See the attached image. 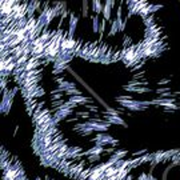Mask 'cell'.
Instances as JSON below:
<instances>
[{
  "label": "cell",
  "instance_id": "obj_12",
  "mask_svg": "<svg viewBox=\"0 0 180 180\" xmlns=\"http://www.w3.org/2000/svg\"><path fill=\"white\" fill-rule=\"evenodd\" d=\"M100 19H99V15H92V32L97 34L100 31Z\"/></svg>",
  "mask_w": 180,
  "mask_h": 180
},
{
  "label": "cell",
  "instance_id": "obj_28",
  "mask_svg": "<svg viewBox=\"0 0 180 180\" xmlns=\"http://www.w3.org/2000/svg\"><path fill=\"white\" fill-rule=\"evenodd\" d=\"M145 172H143V174H140V176H139V178H138V180H144L145 179Z\"/></svg>",
  "mask_w": 180,
  "mask_h": 180
},
{
  "label": "cell",
  "instance_id": "obj_21",
  "mask_svg": "<svg viewBox=\"0 0 180 180\" xmlns=\"http://www.w3.org/2000/svg\"><path fill=\"white\" fill-rule=\"evenodd\" d=\"M132 99V96H130V95H123V96H117L115 100L117 101V103H122V101H124V100H131Z\"/></svg>",
  "mask_w": 180,
  "mask_h": 180
},
{
  "label": "cell",
  "instance_id": "obj_22",
  "mask_svg": "<svg viewBox=\"0 0 180 180\" xmlns=\"http://www.w3.org/2000/svg\"><path fill=\"white\" fill-rule=\"evenodd\" d=\"M44 95H46V92H44V90H43V88H39V90L35 92V95H34V99L42 97V96H44Z\"/></svg>",
  "mask_w": 180,
  "mask_h": 180
},
{
  "label": "cell",
  "instance_id": "obj_15",
  "mask_svg": "<svg viewBox=\"0 0 180 180\" xmlns=\"http://www.w3.org/2000/svg\"><path fill=\"white\" fill-rule=\"evenodd\" d=\"M153 156H155V153H145V155H143L141 156V164L143 163H152Z\"/></svg>",
  "mask_w": 180,
  "mask_h": 180
},
{
  "label": "cell",
  "instance_id": "obj_13",
  "mask_svg": "<svg viewBox=\"0 0 180 180\" xmlns=\"http://www.w3.org/2000/svg\"><path fill=\"white\" fill-rule=\"evenodd\" d=\"M117 32H119V23H117V20H111V31H109L108 36H113L116 35Z\"/></svg>",
  "mask_w": 180,
  "mask_h": 180
},
{
  "label": "cell",
  "instance_id": "obj_9",
  "mask_svg": "<svg viewBox=\"0 0 180 180\" xmlns=\"http://www.w3.org/2000/svg\"><path fill=\"white\" fill-rule=\"evenodd\" d=\"M104 147H100V145H94L91 147L90 149H87V151L83 152V156H92V155H101L103 152H104Z\"/></svg>",
  "mask_w": 180,
  "mask_h": 180
},
{
  "label": "cell",
  "instance_id": "obj_16",
  "mask_svg": "<svg viewBox=\"0 0 180 180\" xmlns=\"http://www.w3.org/2000/svg\"><path fill=\"white\" fill-rule=\"evenodd\" d=\"M105 28H107V20L103 19V20H101V23H100V31H99V40H101V39H103V35H104Z\"/></svg>",
  "mask_w": 180,
  "mask_h": 180
},
{
  "label": "cell",
  "instance_id": "obj_11",
  "mask_svg": "<svg viewBox=\"0 0 180 180\" xmlns=\"http://www.w3.org/2000/svg\"><path fill=\"white\" fill-rule=\"evenodd\" d=\"M91 8H92V11L95 12V15H100L103 13V8H104V4H103L101 2H99V0H95V2L91 3Z\"/></svg>",
  "mask_w": 180,
  "mask_h": 180
},
{
  "label": "cell",
  "instance_id": "obj_19",
  "mask_svg": "<svg viewBox=\"0 0 180 180\" xmlns=\"http://www.w3.org/2000/svg\"><path fill=\"white\" fill-rule=\"evenodd\" d=\"M90 3L88 2H83V8H82V12H83V17H87L88 16V8H90Z\"/></svg>",
  "mask_w": 180,
  "mask_h": 180
},
{
  "label": "cell",
  "instance_id": "obj_6",
  "mask_svg": "<svg viewBox=\"0 0 180 180\" xmlns=\"http://www.w3.org/2000/svg\"><path fill=\"white\" fill-rule=\"evenodd\" d=\"M127 92H136V94H148L152 92L151 88H147V87H135V86H124L123 87Z\"/></svg>",
  "mask_w": 180,
  "mask_h": 180
},
{
  "label": "cell",
  "instance_id": "obj_4",
  "mask_svg": "<svg viewBox=\"0 0 180 180\" xmlns=\"http://www.w3.org/2000/svg\"><path fill=\"white\" fill-rule=\"evenodd\" d=\"M78 23H79V16L76 13L71 12L69 13V23H68V39H73Z\"/></svg>",
  "mask_w": 180,
  "mask_h": 180
},
{
  "label": "cell",
  "instance_id": "obj_2",
  "mask_svg": "<svg viewBox=\"0 0 180 180\" xmlns=\"http://www.w3.org/2000/svg\"><path fill=\"white\" fill-rule=\"evenodd\" d=\"M13 95L11 94V90H6L3 91V100L0 103V112L2 113H8L11 111V107H12L13 103Z\"/></svg>",
  "mask_w": 180,
  "mask_h": 180
},
{
  "label": "cell",
  "instance_id": "obj_5",
  "mask_svg": "<svg viewBox=\"0 0 180 180\" xmlns=\"http://www.w3.org/2000/svg\"><path fill=\"white\" fill-rule=\"evenodd\" d=\"M73 108H67V109H53V117L57 120V122H63V120H67L68 116L73 115Z\"/></svg>",
  "mask_w": 180,
  "mask_h": 180
},
{
  "label": "cell",
  "instance_id": "obj_30",
  "mask_svg": "<svg viewBox=\"0 0 180 180\" xmlns=\"http://www.w3.org/2000/svg\"><path fill=\"white\" fill-rule=\"evenodd\" d=\"M46 180H50V178H48V176H47V178H46ZM51 180H52V179H51Z\"/></svg>",
  "mask_w": 180,
  "mask_h": 180
},
{
  "label": "cell",
  "instance_id": "obj_20",
  "mask_svg": "<svg viewBox=\"0 0 180 180\" xmlns=\"http://www.w3.org/2000/svg\"><path fill=\"white\" fill-rule=\"evenodd\" d=\"M166 92H171V88L170 87H160V88H157V90H156L157 95H163Z\"/></svg>",
  "mask_w": 180,
  "mask_h": 180
},
{
  "label": "cell",
  "instance_id": "obj_27",
  "mask_svg": "<svg viewBox=\"0 0 180 180\" xmlns=\"http://www.w3.org/2000/svg\"><path fill=\"white\" fill-rule=\"evenodd\" d=\"M65 68H67V67H60V68H55L53 71H52V73H53V75H59V73H61V72H63Z\"/></svg>",
  "mask_w": 180,
  "mask_h": 180
},
{
  "label": "cell",
  "instance_id": "obj_1",
  "mask_svg": "<svg viewBox=\"0 0 180 180\" xmlns=\"http://www.w3.org/2000/svg\"><path fill=\"white\" fill-rule=\"evenodd\" d=\"M123 109H128L131 112H139V111H145L149 107V101H139V100H124L119 103Z\"/></svg>",
  "mask_w": 180,
  "mask_h": 180
},
{
  "label": "cell",
  "instance_id": "obj_29",
  "mask_svg": "<svg viewBox=\"0 0 180 180\" xmlns=\"http://www.w3.org/2000/svg\"><path fill=\"white\" fill-rule=\"evenodd\" d=\"M126 180H134V176H132V175H128Z\"/></svg>",
  "mask_w": 180,
  "mask_h": 180
},
{
  "label": "cell",
  "instance_id": "obj_14",
  "mask_svg": "<svg viewBox=\"0 0 180 180\" xmlns=\"http://www.w3.org/2000/svg\"><path fill=\"white\" fill-rule=\"evenodd\" d=\"M83 92L80 90H78V88H71V90H68L67 92H65V95H67V96H83L82 95Z\"/></svg>",
  "mask_w": 180,
  "mask_h": 180
},
{
  "label": "cell",
  "instance_id": "obj_8",
  "mask_svg": "<svg viewBox=\"0 0 180 180\" xmlns=\"http://www.w3.org/2000/svg\"><path fill=\"white\" fill-rule=\"evenodd\" d=\"M113 4H115V2H112V0H108V2L104 3V8H103L104 20H111V12H112V6Z\"/></svg>",
  "mask_w": 180,
  "mask_h": 180
},
{
  "label": "cell",
  "instance_id": "obj_3",
  "mask_svg": "<svg viewBox=\"0 0 180 180\" xmlns=\"http://www.w3.org/2000/svg\"><path fill=\"white\" fill-rule=\"evenodd\" d=\"M113 140H115V139H113L111 135H108V134H97L91 141H92L95 145L104 147V145H111L113 143Z\"/></svg>",
  "mask_w": 180,
  "mask_h": 180
},
{
  "label": "cell",
  "instance_id": "obj_31",
  "mask_svg": "<svg viewBox=\"0 0 180 180\" xmlns=\"http://www.w3.org/2000/svg\"><path fill=\"white\" fill-rule=\"evenodd\" d=\"M34 180H40V178H36V179H34Z\"/></svg>",
  "mask_w": 180,
  "mask_h": 180
},
{
  "label": "cell",
  "instance_id": "obj_18",
  "mask_svg": "<svg viewBox=\"0 0 180 180\" xmlns=\"http://www.w3.org/2000/svg\"><path fill=\"white\" fill-rule=\"evenodd\" d=\"M86 108H87L88 112H95L96 115H99V107H97V105H95V104H87Z\"/></svg>",
  "mask_w": 180,
  "mask_h": 180
},
{
  "label": "cell",
  "instance_id": "obj_23",
  "mask_svg": "<svg viewBox=\"0 0 180 180\" xmlns=\"http://www.w3.org/2000/svg\"><path fill=\"white\" fill-rule=\"evenodd\" d=\"M170 83H171L170 79H161V80L157 82V86H166V87H168V84H170Z\"/></svg>",
  "mask_w": 180,
  "mask_h": 180
},
{
  "label": "cell",
  "instance_id": "obj_24",
  "mask_svg": "<svg viewBox=\"0 0 180 180\" xmlns=\"http://www.w3.org/2000/svg\"><path fill=\"white\" fill-rule=\"evenodd\" d=\"M100 160V155H92V156H88V161L90 163H94V161H99Z\"/></svg>",
  "mask_w": 180,
  "mask_h": 180
},
{
  "label": "cell",
  "instance_id": "obj_10",
  "mask_svg": "<svg viewBox=\"0 0 180 180\" xmlns=\"http://www.w3.org/2000/svg\"><path fill=\"white\" fill-rule=\"evenodd\" d=\"M76 42L73 39H68L65 38L63 42H61V50L63 51H75L76 48Z\"/></svg>",
  "mask_w": 180,
  "mask_h": 180
},
{
  "label": "cell",
  "instance_id": "obj_26",
  "mask_svg": "<svg viewBox=\"0 0 180 180\" xmlns=\"http://www.w3.org/2000/svg\"><path fill=\"white\" fill-rule=\"evenodd\" d=\"M61 99H63V94H56V95H52L51 100H52V101H57V100H61Z\"/></svg>",
  "mask_w": 180,
  "mask_h": 180
},
{
  "label": "cell",
  "instance_id": "obj_17",
  "mask_svg": "<svg viewBox=\"0 0 180 180\" xmlns=\"http://www.w3.org/2000/svg\"><path fill=\"white\" fill-rule=\"evenodd\" d=\"M75 115L78 116L79 119H82V117L83 119H88V120L91 119V113L88 111H79V112H75Z\"/></svg>",
  "mask_w": 180,
  "mask_h": 180
},
{
  "label": "cell",
  "instance_id": "obj_25",
  "mask_svg": "<svg viewBox=\"0 0 180 180\" xmlns=\"http://www.w3.org/2000/svg\"><path fill=\"white\" fill-rule=\"evenodd\" d=\"M145 153H147V149H140V151L132 153V156L134 157H140V155H145Z\"/></svg>",
  "mask_w": 180,
  "mask_h": 180
},
{
  "label": "cell",
  "instance_id": "obj_7",
  "mask_svg": "<svg viewBox=\"0 0 180 180\" xmlns=\"http://www.w3.org/2000/svg\"><path fill=\"white\" fill-rule=\"evenodd\" d=\"M104 120L108 122L109 124H116V126H123V127H127V123L124 122L123 117L120 116H104Z\"/></svg>",
  "mask_w": 180,
  "mask_h": 180
}]
</instances>
